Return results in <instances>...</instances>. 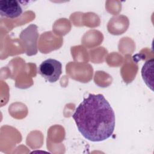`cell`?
<instances>
[{
	"mask_svg": "<svg viewBox=\"0 0 154 154\" xmlns=\"http://www.w3.org/2000/svg\"><path fill=\"white\" fill-rule=\"evenodd\" d=\"M38 37L37 26L34 24L30 25L21 32L20 38L26 47L27 55L31 56L36 54L37 52V40Z\"/></svg>",
	"mask_w": 154,
	"mask_h": 154,
	"instance_id": "3",
	"label": "cell"
},
{
	"mask_svg": "<svg viewBox=\"0 0 154 154\" xmlns=\"http://www.w3.org/2000/svg\"><path fill=\"white\" fill-rule=\"evenodd\" d=\"M38 73L46 81L51 83L55 82L62 73V64L57 60L48 58L39 65Z\"/></svg>",
	"mask_w": 154,
	"mask_h": 154,
	"instance_id": "2",
	"label": "cell"
},
{
	"mask_svg": "<svg viewBox=\"0 0 154 154\" xmlns=\"http://www.w3.org/2000/svg\"><path fill=\"white\" fill-rule=\"evenodd\" d=\"M22 11L21 5L17 1L4 0L0 1V14L2 16L14 19L19 17Z\"/></svg>",
	"mask_w": 154,
	"mask_h": 154,
	"instance_id": "4",
	"label": "cell"
},
{
	"mask_svg": "<svg viewBox=\"0 0 154 154\" xmlns=\"http://www.w3.org/2000/svg\"><path fill=\"white\" fill-rule=\"evenodd\" d=\"M72 117L79 132L88 141H105L114 132L115 114L102 94H89L76 108Z\"/></svg>",
	"mask_w": 154,
	"mask_h": 154,
	"instance_id": "1",
	"label": "cell"
},
{
	"mask_svg": "<svg viewBox=\"0 0 154 154\" xmlns=\"http://www.w3.org/2000/svg\"><path fill=\"white\" fill-rule=\"evenodd\" d=\"M153 59L147 61L141 69V75L146 85L153 90Z\"/></svg>",
	"mask_w": 154,
	"mask_h": 154,
	"instance_id": "5",
	"label": "cell"
}]
</instances>
